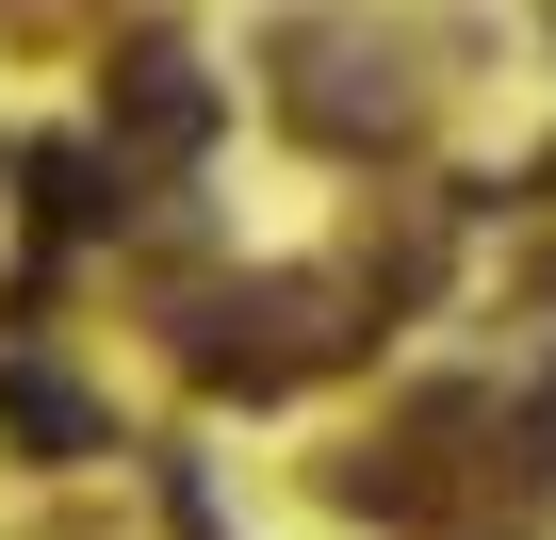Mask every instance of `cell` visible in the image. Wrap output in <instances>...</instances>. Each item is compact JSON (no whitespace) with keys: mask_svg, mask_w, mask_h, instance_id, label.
<instances>
[{"mask_svg":"<svg viewBox=\"0 0 556 540\" xmlns=\"http://www.w3.org/2000/svg\"><path fill=\"white\" fill-rule=\"evenodd\" d=\"M344 296L328 279H245V296H213L197 312V393H295L344 328H328Z\"/></svg>","mask_w":556,"mask_h":540,"instance_id":"obj_1","label":"cell"},{"mask_svg":"<svg viewBox=\"0 0 556 540\" xmlns=\"http://www.w3.org/2000/svg\"><path fill=\"white\" fill-rule=\"evenodd\" d=\"M278 115H295L312 148H361V131L409 115V83H393V50H361L344 17H312V34H295V83H278Z\"/></svg>","mask_w":556,"mask_h":540,"instance_id":"obj_2","label":"cell"},{"mask_svg":"<svg viewBox=\"0 0 556 540\" xmlns=\"http://www.w3.org/2000/svg\"><path fill=\"white\" fill-rule=\"evenodd\" d=\"M115 131L164 148V164H197V148H213V83H197V50H131V66H115Z\"/></svg>","mask_w":556,"mask_h":540,"instance_id":"obj_3","label":"cell"},{"mask_svg":"<svg viewBox=\"0 0 556 540\" xmlns=\"http://www.w3.org/2000/svg\"><path fill=\"white\" fill-rule=\"evenodd\" d=\"M0 426H17V442H50V459H83V442H99V410H83L66 377H0Z\"/></svg>","mask_w":556,"mask_h":540,"instance_id":"obj_4","label":"cell"},{"mask_svg":"<svg viewBox=\"0 0 556 540\" xmlns=\"http://www.w3.org/2000/svg\"><path fill=\"white\" fill-rule=\"evenodd\" d=\"M34 213H50V229H99L115 197H99V164H83V148H34Z\"/></svg>","mask_w":556,"mask_h":540,"instance_id":"obj_5","label":"cell"}]
</instances>
